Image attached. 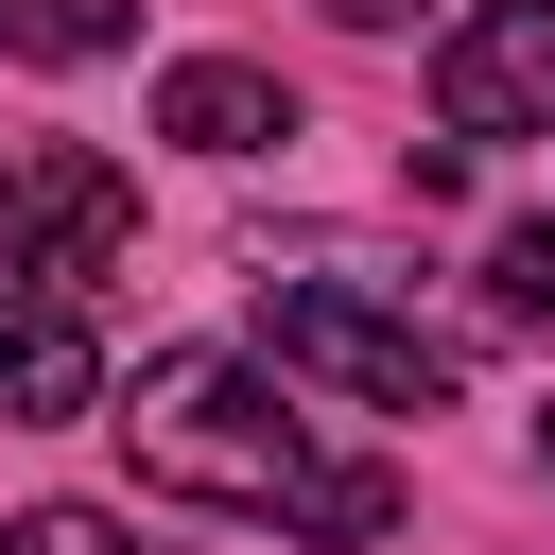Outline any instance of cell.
I'll return each instance as SVG.
<instances>
[{
	"label": "cell",
	"instance_id": "6da1fadb",
	"mask_svg": "<svg viewBox=\"0 0 555 555\" xmlns=\"http://www.w3.org/2000/svg\"><path fill=\"white\" fill-rule=\"evenodd\" d=\"M104 434L139 451V486H173V503H208V520H278L295 555H382V538H399V468L330 451V434L295 416V382L243 364V347H156Z\"/></svg>",
	"mask_w": 555,
	"mask_h": 555
},
{
	"label": "cell",
	"instance_id": "7a4b0ae2",
	"mask_svg": "<svg viewBox=\"0 0 555 555\" xmlns=\"http://www.w3.org/2000/svg\"><path fill=\"white\" fill-rule=\"evenodd\" d=\"M399 295H416V278H347V260L260 278V347H278V382H330V399H364V416H451V347H434Z\"/></svg>",
	"mask_w": 555,
	"mask_h": 555
},
{
	"label": "cell",
	"instance_id": "3957f363",
	"mask_svg": "<svg viewBox=\"0 0 555 555\" xmlns=\"http://www.w3.org/2000/svg\"><path fill=\"white\" fill-rule=\"evenodd\" d=\"M121 260H139V173L104 139H0V278L87 312Z\"/></svg>",
	"mask_w": 555,
	"mask_h": 555
},
{
	"label": "cell",
	"instance_id": "277c9868",
	"mask_svg": "<svg viewBox=\"0 0 555 555\" xmlns=\"http://www.w3.org/2000/svg\"><path fill=\"white\" fill-rule=\"evenodd\" d=\"M434 121L451 139H555V0H486L434 35Z\"/></svg>",
	"mask_w": 555,
	"mask_h": 555
},
{
	"label": "cell",
	"instance_id": "5b68a950",
	"mask_svg": "<svg viewBox=\"0 0 555 555\" xmlns=\"http://www.w3.org/2000/svg\"><path fill=\"white\" fill-rule=\"evenodd\" d=\"M52 416H104V330L0 278V434H52Z\"/></svg>",
	"mask_w": 555,
	"mask_h": 555
},
{
	"label": "cell",
	"instance_id": "8992f818",
	"mask_svg": "<svg viewBox=\"0 0 555 555\" xmlns=\"http://www.w3.org/2000/svg\"><path fill=\"white\" fill-rule=\"evenodd\" d=\"M156 139H173V156H278V139H295V87H278L260 52H173V69H156Z\"/></svg>",
	"mask_w": 555,
	"mask_h": 555
},
{
	"label": "cell",
	"instance_id": "52a82bcc",
	"mask_svg": "<svg viewBox=\"0 0 555 555\" xmlns=\"http://www.w3.org/2000/svg\"><path fill=\"white\" fill-rule=\"evenodd\" d=\"M0 52L17 69H104V52H139V0H0Z\"/></svg>",
	"mask_w": 555,
	"mask_h": 555
},
{
	"label": "cell",
	"instance_id": "ba28073f",
	"mask_svg": "<svg viewBox=\"0 0 555 555\" xmlns=\"http://www.w3.org/2000/svg\"><path fill=\"white\" fill-rule=\"evenodd\" d=\"M486 312L503 330H555V225H503L486 243Z\"/></svg>",
	"mask_w": 555,
	"mask_h": 555
},
{
	"label": "cell",
	"instance_id": "9c48e42d",
	"mask_svg": "<svg viewBox=\"0 0 555 555\" xmlns=\"http://www.w3.org/2000/svg\"><path fill=\"white\" fill-rule=\"evenodd\" d=\"M0 555H139V538H121L104 503H17V520H0Z\"/></svg>",
	"mask_w": 555,
	"mask_h": 555
},
{
	"label": "cell",
	"instance_id": "30bf717a",
	"mask_svg": "<svg viewBox=\"0 0 555 555\" xmlns=\"http://www.w3.org/2000/svg\"><path fill=\"white\" fill-rule=\"evenodd\" d=\"M330 17H347V35H416V0H330Z\"/></svg>",
	"mask_w": 555,
	"mask_h": 555
},
{
	"label": "cell",
	"instance_id": "8fae6325",
	"mask_svg": "<svg viewBox=\"0 0 555 555\" xmlns=\"http://www.w3.org/2000/svg\"><path fill=\"white\" fill-rule=\"evenodd\" d=\"M538 468H555V416H538Z\"/></svg>",
	"mask_w": 555,
	"mask_h": 555
}]
</instances>
